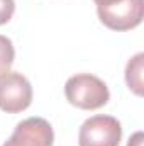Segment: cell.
Instances as JSON below:
<instances>
[{"label": "cell", "mask_w": 144, "mask_h": 146, "mask_svg": "<svg viewBox=\"0 0 144 146\" xmlns=\"http://www.w3.org/2000/svg\"><path fill=\"white\" fill-rule=\"evenodd\" d=\"M65 95L71 106L85 110L100 109L110 99L105 82L90 73H78L68 78L65 85Z\"/></svg>", "instance_id": "6da1fadb"}, {"label": "cell", "mask_w": 144, "mask_h": 146, "mask_svg": "<svg viewBox=\"0 0 144 146\" xmlns=\"http://www.w3.org/2000/svg\"><path fill=\"white\" fill-rule=\"evenodd\" d=\"M122 138L120 122L112 115H93L87 119L78 133L80 146H119Z\"/></svg>", "instance_id": "7a4b0ae2"}, {"label": "cell", "mask_w": 144, "mask_h": 146, "mask_svg": "<svg viewBox=\"0 0 144 146\" xmlns=\"http://www.w3.org/2000/svg\"><path fill=\"white\" fill-rule=\"evenodd\" d=\"M32 102V87L19 72L0 75V109L10 114L26 110Z\"/></svg>", "instance_id": "3957f363"}, {"label": "cell", "mask_w": 144, "mask_h": 146, "mask_svg": "<svg viewBox=\"0 0 144 146\" xmlns=\"http://www.w3.org/2000/svg\"><path fill=\"white\" fill-rule=\"evenodd\" d=\"M98 19L112 31H129L143 22L144 0H122L107 7H97Z\"/></svg>", "instance_id": "277c9868"}, {"label": "cell", "mask_w": 144, "mask_h": 146, "mask_svg": "<svg viewBox=\"0 0 144 146\" xmlns=\"http://www.w3.org/2000/svg\"><path fill=\"white\" fill-rule=\"evenodd\" d=\"M54 133L42 117H29L19 122L3 146H53Z\"/></svg>", "instance_id": "5b68a950"}, {"label": "cell", "mask_w": 144, "mask_h": 146, "mask_svg": "<svg viewBox=\"0 0 144 146\" xmlns=\"http://www.w3.org/2000/svg\"><path fill=\"white\" fill-rule=\"evenodd\" d=\"M143 61L144 54L137 53L126 66V82L136 95H143Z\"/></svg>", "instance_id": "8992f818"}, {"label": "cell", "mask_w": 144, "mask_h": 146, "mask_svg": "<svg viewBox=\"0 0 144 146\" xmlns=\"http://www.w3.org/2000/svg\"><path fill=\"white\" fill-rule=\"evenodd\" d=\"M14 56H15V51H14L12 41L0 34V75L10 70L14 63Z\"/></svg>", "instance_id": "52a82bcc"}, {"label": "cell", "mask_w": 144, "mask_h": 146, "mask_svg": "<svg viewBox=\"0 0 144 146\" xmlns=\"http://www.w3.org/2000/svg\"><path fill=\"white\" fill-rule=\"evenodd\" d=\"M15 10V2L14 0H0V26L7 24Z\"/></svg>", "instance_id": "ba28073f"}, {"label": "cell", "mask_w": 144, "mask_h": 146, "mask_svg": "<svg viewBox=\"0 0 144 146\" xmlns=\"http://www.w3.org/2000/svg\"><path fill=\"white\" fill-rule=\"evenodd\" d=\"M127 146H143V133H136V134L129 139Z\"/></svg>", "instance_id": "9c48e42d"}, {"label": "cell", "mask_w": 144, "mask_h": 146, "mask_svg": "<svg viewBox=\"0 0 144 146\" xmlns=\"http://www.w3.org/2000/svg\"><path fill=\"white\" fill-rule=\"evenodd\" d=\"M97 3V7H107V5H112V3H117V2H122V0H93Z\"/></svg>", "instance_id": "30bf717a"}]
</instances>
